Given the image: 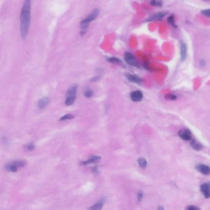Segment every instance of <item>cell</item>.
I'll return each instance as SVG.
<instances>
[{"instance_id":"ac0fdd59","label":"cell","mask_w":210,"mask_h":210,"mask_svg":"<svg viewBox=\"0 0 210 210\" xmlns=\"http://www.w3.org/2000/svg\"><path fill=\"white\" fill-rule=\"evenodd\" d=\"M168 22L170 23L172 27H174V28H177V26H176V25L175 23V21H174V17L173 15H170V17L168 18Z\"/></svg>"},{"instance_id":"83f0119b","label":"cell","mask_w":210,"mask_h":210,"mask_svg":"<svg viewBox=\"0 0 210 210\" xmlns=\"http://www.w3.org/2000/svg\"><path fill=\"white\" fill-rule=\"evenodd\" d=\"M207 184H208V186H209V189H210V182L207 183Z\"/></svg>"},{"instance_id":"52a82bcc","label":"cell","mask_w":210,"mask_h":210,"mask_svg":"<svg viewBox=\"0 0 210 210\" xmlns=\"http://www.w3.org/2000/svg\"><path fill=\"white\" fill-rule=\"evenodd\" d=\"M197 171L200 172L201 173L205 175H210V167L206 165L200 164L198 165L195 167Z\"/></svg>"},{"instance_id":"5bb4252c","label":"cell","mask_w":210,"mask_h":210,"mask_svg":"<svg viewBox=\"0 0 210 210\" xmlns=\"http://www.w3.org/2000/svg\"><path fill=\"white\" fill-rule=\"evenodd\" d=\"M17 168L18 167L15 165L14 163V162H12L9 164H8L6 166V170L8 171H11V172L17 171Z\"/></svg>"},{"instance_id":"30bf717a","label":"cell","mask_w":210,"mask_h":210,"mask_svg":"<svg viewBox=\"0 0 210 210\" xmlns=\"http://www.w3.org/2000/svg\"><path fill=\"white\" fill-rule=\"evenodd\" d=\"M187 53V48L186 44L183 42H180V55L181 60L184 61L186 60Z\"/></svg>"},{"instance_id":"4fadbf2b","label":"cell","mask_w":210,"mask_h":210,"mask_svg":"<svg viewBox=\"0 0 210 210\" xmlns=\"http://www.w3.org/2000/svg\"><path fill=\"white\" fill-rule=\"evenodd\" d=\"M49 100L48 98H43L38 101V107L40 109H43L49 103Z\"/></svg>"},{"instance_id":"277c9868","label":"cell","mask_w":210,"mask_h":210,"mask_svg":"<svg viewBox=\"0 0 210 210\" xmlns=\"http://www.w3.org/2000/svg\"><path fill=\"white\" fill-rule=\"evenodd\" d=\"M124 58L126 62L131 66H135L136 67V66H137L138 64L136 59H135V57L129 52H126L125 53Z\"/></svg>"},{"instance_id":"9c48e42d","label":"cell","mask_w":210,"mask_h":210,"mask_svg":"<svg viewBox=\"0 0 210 210\" xmlns=\"http://www.w3.org/2000/svg\"><path fill=\"white\" fill-rule=\"evenodd\" d=\"M126 76L127 79H128L131 82H134V83L141 84L142 82V79H141V77H139V76H138L137 75H131V74H127V75H126Z\"/></svg>"},{"instance_id":"2e32d148","label":"cell","mask_w":210,"mask_h":210,"mask_svg":"<svg viewBox=\"0 0 210 210\" xmlns=\"http://www.w3.org/2000/svg\"><path fill=\"white\" fill-rule=\"evenodd\" d=\"M101 157H98V156H93V157H91L86 162H83V164H88V163H96L98 161H99Z\"/></svg>"},{"instance_id":"7c38bea8","label":"cell","mask_w":210,"mask_h":210,"mask_svg":"<svg viewBox=\"0 0 210 210\" xmlns=\"http://www.w3.org/2000/svg\"><path fill=\"white\" fill-rule=\"evenodd\" d=\"M191 147L193 148V149H195L196 151H200L203 148L202 145H201L200 143H198L197 141H196L195 139L193 140H191Z\"/></svg>"},{"instance_id":"5b68a950","label":"cell","mask_w":210,"mask_h":210,"mask_svg":"<svg viewBox=\"0 0 210 210\" xmlns=\"http://www.w3.org/2000/svg\"><path fill=\"white\" fill-rule=\"evenodd\" d=\"M179 137L186 141H191L192 135L191 132L188 129L181 130L178 132Z\"/></svg>"},{"instance_id":"e0dca14e","label":"cell","mask_w":210,"mask_h":210,"mask_svg":"<svg viewBox=\"0 0 210 210\" xmlns=\"http://www.w3.org/2000/svg\"><path fill=\"white\" fill-rule=\"evenodd\" d=\"M138 162L139 165V166L141 167L142 168H146L147 165V160L144 158H139L138 160Z\"/></svg>"},{"instance_id":"7a4b0ae2","label":"cell","mask_w":210,"mask_h":210,"mask_svg":"<svg viewBox=\"0 0 210 210\" xmlns=\"http://www.w3.org/2000/svg\"><path fill=\"white\" fill-rule=\"evenodd\" d=\"M99 14V10L98 9H95L91 12V13L81 22L80 27L82 35H84L86 33L90 23L94 21L97 17Z\"/></svg>"},{"instance_id":"d4e9b609","label":"cell","mask_w":210,"mask_h":210,"mask_svg":"<svg viewBox=\"0 0 210 210\" xmlns=\"http://www.w3.org/2000/svg\"><path fill=\"white\" fill-rule=\"evenodd\" d=\"M187 210H197V209H196V208H195V207H194V206L191 205V206H189V207H188Z\"/></svg>"},{"instance_id":"603a6c76","label":"cell","mask_w":210,"mask_h":210,"mask_svg":"<svg viewBox=\"0 0 210 210\" xmlns=\"http://www.w3.org/2000/svg\"><path fill=\"white\" fill-rule=\"evenodd\" d=\"M143 197V192L142 191H139L138 193V200L139 201H141Z\"/></svg>"},{"instance_id":"cb8c5ba5","label":"cell","mask_w":210,"mask_h":210,"mask_svg":"<svg viewBox=\"0 0 210 210\" xmlns=\"http://www.w3.org/2000/svg\"><path fill=\"white\" fill-rule=\"evenodd\" d=\"M157 1L156 0H152V1H150V4L152 6H157Z\"/></svg>"},{"instance_id":"7402d4cb","label":"cell","mask_w":210,"mask_h":210,"mask_svg":"<svg viewBox=\"0 0 210 210\" xmlns=\"http://www.w3.org/2000/svg\"><path fill=\"white\" fill-rule=\"evenodd\" d=\"M166 98L168 100H175L177 99V97L174 95H172V94H169V95H166Z\"/></svg>"},{"instance_id":"ba28073f","label":"cell","mask_w":210,"mask_h":210,"mask_svg":"<svg viewBox=\"0 0 210 210\" xmlns=\"http://www.w3.org/2000/svg\"><path fill=\"white\" fill-rule=\"evenodd\" d=\"M200 190L205 197V199L210 198V189L207 183H205L201 185Z\"/></svg>"},{"instance_id":"484cf974","label":"cell","mask_w":210,"mask_h":210,"mask_svg":"<svg viewBox=\"0 0 210 210\" xmlns=\"http://www.w3.org/2000/svg\"><path fill=\"white\" fill-rule=\"evenodd\" d=\"M157 6H162V1H157Z\"/></svg>"},{"instance_id":"3957f363","label":"cell","mask_w":210,"mask_h":210,"mask_svg":"<svg viewBox=\"0 0 210 210\" xmlns=\"http://www.w3.org/2000/svg\"><path fill=\"white\" fill-rule=\"evenodd\" d=\"M77 91V85H73L72 87L69 88L67 90L66 95V101H65V105L67 106L72 105L75 102L76 98V95Z\"/></svg>"},{"instance_id":"ffe728a7","label":"cell","mask_w":210,"mask_h":210,"mask_svg":"<svg viewBox=\"0 0 210 210\" xmlns=\"http://www.w3.org/2000/svg\"><path fill=\"white\" fill-rule=\"evenodd\" d=\"M73 117V116L72 114H65L63 117H62L60 119V121H65V120H68V119H71Z\"/></svg>"},{"instance_id":"d6986e66","label":"cell","mask_w":210,"mask_h":210,"mask_svg":"<svg viewBox=\"0 0 210 210\" xmlns=\"http://www.w3.org/2000/svg\"><path fill=\"white\" fill-rule=\"evenodd\" d=\"M84 94L86 97H91L93 95V91L90 89H86L85 90Z\"/></svg>"},{"instance_id":"4316f807","label":"cell","mask_w":210,"mask_h":210,"mask_svg":"<svg viewBox=\"0 0 210 210\" xmlns=\"http://www.w3.org/2000/svg\"><path fill=\"white\" fill-rule=\"evenodd\" d=\"M158 210H164V208L162 207V206H159V207H158Z\"/></svg>"},{"instance_id":"44dd1931","label":"cell","mask_w":210,"mask_h":210,"mask_svg":"<svg viewBox=\"0 0 210 210\" xmlns=\"http://www.w3.org/2000/svg\"><path fill=\"white\" fill-rule=\"evenodd\" d=\"M201 13L203 15L207 16V17H208L210 18V9L201 11Z\"/></svg>"},{"instance_id":"8992f818","label":"cell","mask_w":210,"mask_h":210,"mask_svg":"<svg viewBox=\"0 0 210 210\" xmlns=\"http://www.w3.org/2000/svg\"><path fill=\"white\" fill-rule=\"evenodd\" d=\"M130 98L133 101L138 102L141 101L143 98V93L139 90H136L132 92L130 94Z\"/></svg>"},{"instance_id":"6da1fadb","label":"cell","mask_w":210,"mask_h":210,"mask_svg":"<svg viewBox=\"0 0 210 210\" xmlns=\"http://www.w3.org/2000/svg\"><path fill=\"white\" fill-rule=\"evenodd\" d=\"M31 0H25L20 16V33L23 39H25L30 25Z\"/></svg>"},{"instance_id":"8fae6325","label":"cell","mask_w":210,"mask_h":210,"mask_svg":"<svg viewBox=\"0 0 210 210\" xmlns=\"http://www.w3.org/2000/svg\"><path fill=\"white\" fill-rule=\"evenodd\" d=\"M166 12H158V13H156L154 14V15H152V17H150L149 19L147 20V21H154V20H162V19H163L164 16L166 15Z\"/></svg>"},{"instance_id":"9a60e30c","label":"cell","mask_w":210,"mask_h":210,"mask_svg":"<svg viewBox=\"0 0 210 210\" xmlns=\"http://www.w3.org/2000/svg\"><path fill=\"white\" fill-rule=\"evenodd\" d=\"M103 207V201H100L95 205H93L91 207H90L88 210H101Z\"/></svg>"}]
</instances>
